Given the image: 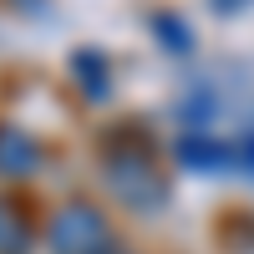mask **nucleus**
<instances>
[{
  "label": "nucleus",
  "instance_id": "f257e3e1",
  "mask_svg": "<svg viewBox=\"0 0 254 254\" xmlns=\"http://www.w3.org/2000/svg\"><path fill=\"white\" fill-rule=\"evenodd\" d=\"M51 254H112V229L87 198H71L51 219Z\"/></svg>",
  "mask_w": 254,
  "mask_h": 254
},
{
  "label": "nucleus",
  "instance_id": "f03ea898",
  "mask_svg": "<svg viewBox=\"0 0 254 254\" xmlns=\"http://www.w3.org/2000/svg\"><path fill=\"white\" fill-rule=\"evenodd\" d=\"M107 188H112L122 203H132V208H158L163 193H168L163 173H158L147 158H137V153H117V158H107Z\"/></svg>",
  "mask_w": 254,
  "mask_h": 254
},
{
  "label": "nucleus",
  "instance_id": "7ed1b4c3",
  "mask_svg": "<svg viewBox=\"0 0 254 254\" xmlns=\"http://www.w3.org/2000/svg\"><path fill=\"white\" fill-rule=\"evenodd\" d=\"M173 158L183 168H193V173H229L239 158H234V142H214V137H203V132H183L178 147H173Z\"/></svg>",
  "mask_w": 254,
  "mask_h": 254
},
{
  "label": "nucleus",
  "instance_id": "20e7f679",
  "mask_svg": "<svg viewBox=\"0 0 254 254\" xmlns=\"http://www.w3.org/2000/svg\"><path fill=\"white\" fill-rule=\"evenodd\" d=\"M41 168V142L26 137L20 127H0V173L10 178H31Z\"/></svg>",
  "mask_w": 254,
  "mask_h": 254
},
{
  "label": "nucleus",
  "instance_id": "39448f33",
  "mask_svg": "<svg viewBox=\"0 0 254 254\" xmlns=\"http://www.w3.org/2000/svg\"><path fill=\"white\" fill-rule=\"evenodd\" d=\"M71 71H76V87L87 92L92 102H107L112 97V76H107V56H102V51L76 46L71 51Z\"/></svg>",
  "mask_w": 254,
  "mask_h": 254
},
{
  "label": "nucleus",
  "instance_id": "423d86ee",
  "mask_svg": "<svg viewBox=\"0 0 254 254\" xmlns=\"http://www.w3.org/2000/svg\"><path fill=\"white\" fill-rule=\"evenodd\" d=\"M31 249V224L26 214L10 203V198H0V254H26Z\"/></svg>",
  "mask_w": 254,
  "mask_h": 254
},
{
  "label": "nucleus",
  "instance_id": "0eeeda50",
  "mask_svg": "<svg viewBox=\"0 0 254 254\" xmlns=\"http://www.w3.org/2000/svg\"><path fill=\"white\" fill-rule=\"evenodd\" d=\"M153 31H158V46H163V51H178V56L193 51V36H188V20H183V15L158 10V15H153Z\"/></svg>",
  "mask_w": 254,
  "mask_h": 254
},
{
  "label": "nucleus",
  "instance_id": "6e6552de",
  "mask_svg": "<svg viewBox=\"0 0 254 254\" xmlns=\"http://www.w3.org/2000/svg\"><path fill=\"white\" fill-rule=\"evenodd\" d=\"M214 112H219V97H214V92H208V87H198L193 97H188V102H183V122H193V127H203V122H208V117H214Z\"/></svg>",
  "mask_w": 254,
  "mask_h": 254
},
{
  "label": "nucleus",
  "instance_id": "1a4fd4ad",
  "mask_svg": "<svg viewBox=\"0 0 254 254\" xmlns=\"http://www.w3.org/2000/svg\"><path fill=\"white\" fill-rule=\"evenodd\" d=\"M214 5H219V10H239L244 0H214Z\"/></svg>",
  "mask_w": 254,
  "mask_h": 254
}]
</instances>
